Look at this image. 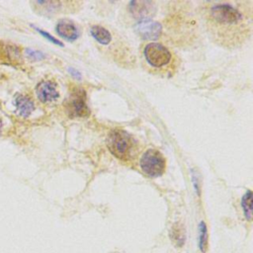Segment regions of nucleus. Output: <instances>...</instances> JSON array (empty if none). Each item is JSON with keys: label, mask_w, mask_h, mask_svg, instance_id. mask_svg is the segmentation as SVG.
I'll list each match as a JSON object with an SVG mask.
<instances>
[{"label": "nucleus", "mask_w": 253, "mask_h": 253, "mask_svg": "<svg viewBox=\"0 0 253 253\" xmlns=\"http://www.w3.org/2000/svg\"><path fill=\"white\" fill-rule=\"evenodd\" d=\"M206 8V27L212 41L226 48L238 47L246 42L251 34V12L229 3H213Z\"/></svg>", "instance_id": "obj_1"}, {"label": "nucleus", "mask_w": 253, "mask_h": 253, "mask_svg": "<svg viewBox=\"0 0 253 253\" xmlns=\"http://www.w3.org/2000/svg\"><path fill=\"white\" fill-rule=\"evenodd\" d=\"M109 150L121 160H129L135 156L137 143L133 136L123 129L112 130L107 138Z\"/></svg>", "instance_id": "obj_2"}, {"label": "nucleus", "mask_w": 253, "mask_h": 253, "mask_svg": "<svg viewBox=\"0 0 253 253\" xmlns=\"http://www.w3.org/2000/svg\"><path fill=\"white\" fill-rule=\"evenodd\" d=\"M139 164L142 172L151 178L161 176L166 168V160L163 154L156 149L146 150L142 154Z\"/></svg>", "instance_id": "obj_3"}, {"label": "nucleus", "mask_w": 253, "mask_h": 253, "mask_svg": "<svg viewBox=\"0 0 253 253\" xmlns=\"http://www.w3.org/2000/svg\"><path fill=\"white\" fill-rule=\"evenodd\" d=\"M143 54L146 61L154 67H162L168 64L172 57L169 49L158 42L148 43L144 47Z\"/></svg>", "instance_id": "obj_4"}, {"label": "nucleus", "mask_w": 253, "mask_h": 253, "mask_svg": "<svg viewBox=\"0 0 253 253\" xmlns=\"http://www.w3.org/2000/svg\"><path fill=\"white\" fill-rule=\"evenodd\" d=\"M67 111L71 117L83 118L90 114L87 106L86 94L83 90L78 89L74 91L67 101Z\"/></svg>", "instance_id": "obj_5"}, {"label": "nucleus", "mask_w": 253, "mask_h": 253, "mask_svg": "<svg viewBox=\"0 0 253 253\" xmlns=\"http://www.w3.org/2000/svg\"><path fill=\"white\" fill-rule=\"evenodd\" d=\"M128 9L133 18L143 21L150 20L151 17L154 16L156 12V8L153 2L150 1H131L129 2Z\"/></svg>", "instance_id": "obj_6"}, {"label": "nucleus", "mask_w": 253, "mask_h": 253, "mask_svg": "<svg viewBox=\"0 0 253 253\" xmlns=\"http://www.w3.org/2000/svg\"><path fill=\"white\" fill-rule=\"evenodd\" d=\"M136 33L146 41L157 40L162 33V26L160 23L152 20L139 21L135 26Z\"/></svg>", "instance_id": "obj_7"}, {"label": "nucleus", "mask_w": 253, "mask_h": 253, "mask_svg": "<svg viewBox=\"0 0 253 253\" xmlns=\"http://www.w3.org/2000/svg\"><path fill=\"white\" fill-rule=\"evenodd\" d=\"M38 99L42 103H51L59 97L56 84L50 80H42L36 87Z\"/></svg>", "instance_id": "obj_8"}, {"label": "nucleus", "mask_w": 253, "mask_h": 253, "mask_svg": "<svg viewBox=\"0 0 253 253\" xmlns=\"http://www.w3.org/2000/svg\"><path fill=\"white\" fill-rule=\"evenodd\" d=\"M36 4L41 6L47 14H56L58 12H63L64 9H66L68 13L75 12L81 3L73 1H38L36 2Z\"/></svg>", "instance_id": "obj_9"}, {"label": "nucleus", "mask_w": 253, "mask_h": 253, "mask_svg": "<svg viewBox=\"0 0 253 253\" xmlns=\"http://www.w3.org/2000/svg\"><path fill=\"white\" fill-rule=\"evenodd\" d=\"M55 31L58 36L68 42H73L77 40L80 36V31L78 27L69 19H61L57 22L55 26Z\"/></svg>", "instance_id": "obj_10"}, {"label": "nucleus", "mask_w": 253, "mask_h": 253, "mask_svg": "<svg viewBox=\"0 0 253 253\" xmlns=\"http://www.w3.org/2000/svg\"><path fill=\"white\" fill-rule=\"evenodd\" d=\"M14 106L16 108L17 113L23 117L28 118L35 110V104L33 100L23 94H18L14 97Z\"/></svg>", "instance_id": "obj_11"}, {"label": "nucleus", "mask_w": 253, "mask_h": 253, "mask_svg": "<svg viewBox=\"0 0 253 253\" xmlns=\"http://www.w3.org/2000/svg\"><path fill=\"white\" fill-rule=\"evenodd\" d=\"M90 32H91L92 37L101 44L106 45V44L110 43L112 41V36H111L110 32L102 26L95 25L91 28Z\"/></svg>", "instance_id": "obj_12"}, {"label": "nucleus", "mask_w": 253, "mask_h": 253, "mask_svg": "<svg viewBox=\"0 0 253 253\" xmlns=\"http://www.w3.org/2000/svg\"><path fill=\"white\" fill-rule=\"evenodd\" d=\"M208 245V228L207 224L202 220L199 223V237H198V246L202 253L207 251Z\"/></svg>", "instance_id": "obj_13"}, {"label": "nucleus", "mask_w": 253, "mask_h": 253, "mask_svg": "<svg viewBox=\"0 0 253 253\" xmlns=\"http://www.w3.org/2000/svg\"><path fill=\"white\" fill-rule=\"evenodd\" d=\"M241 207L244 212V216L247 220H251L252 217V193L248 190L242 197Z\"/></svg>", "instance_id": "obj_14"}, {"label": "nucleus", "mask_w": 253, "mask_h": 253, "mask_svg": "<svg viewBox=\"0 0 253 253\" xmlns=\"http://www.w3.org/2000/svg\"><path fill=\"white\" fill-rule=\"evenodd\" d=\"M35 28V30L36 31H38L42 37H44V38H46L48 41H50L51 42H53V43H55V44H58V45H62V42H60L59 41H57L55 38H53L51 35H49L47 32H45V31H43V30H42V29H39V28H37V27H34Z\"/></svg>", "instance_id": "obj_15"}, {"label": "nucleus", "mask_w": 253, "mask_h": 253, "mask_svg": "<svg viewBox=\"0 0 253 253\" xmlns=\"http://www.w3.org/2000/svg\"><path fill=\"white\" fill-rule=\"evenodd\" d=\"M26 52L28 54L29 57H32L34 59H42L44 57V54L39 50H35V49H32V48H27L26 49Z\"/></svg>", "instance_id": "obj_16"}, {"label": "nucleus", "mask_w": 253, "mask_h": 253, "mask_svg": "<svg viewBox=\"0 0 253 253\" xmlns=\"http://www.w3.org/2000/svg\"><path fill=\"white\" fill-rule=\"evenodd\" d=\"M68 71H69V73H70L73 77H75V78H77V79H80V78H81V74H80V72H79L78 70H76V69H74V68H68Z\"/></svg>", "instance_id": "obj_17"}]
</instances>
